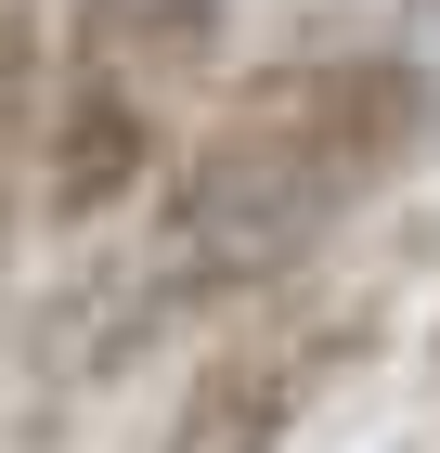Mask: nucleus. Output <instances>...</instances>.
I'll return each instance as SVG.
<instances>
[{
	"label": "nucleus",
	"instance_id": "nucleus-3",
	"mask_svg": "<svg viewBox=\"0 0 440 453\" xmlns=\"http://www.w3.org/2000/svg\"><path fill=\"white\" fill-rule=\"evenodd\" d=\"M143 156H156L143 91H130L117 65H78L66 104H52V130H39V208H52V220H104V208L143 181Z\"/></svg>",
	"mask_w": 440,
	"mask_h": 453
},
{
	"label": "nucleus",
	"instance_id": "nucleus-2",
	"mask_svg": "<svg viewBox=\"0 0 440 453\" xmlns=\"http://www.w3.org/2000/svg\"><path fill=\"white\" fill-rule=\"evenodd\" d=\"M363 349V311H298V324H259L181 388V415L156 453H285V427L337 388V363Z\"/></svg>",
	"mask_w": 440,
	"mask_h": 453
},
{
	"label": "nucleus",
	"instance_id": "nucleus-5",
	"mask_svg": "<svg viewBox=\"0 0 440 453\" xmlns=\"http://www.w3.org/2000/svg\"><path fill=\"white\" fill-rule=\"evenodd\" d=\"M104 27H169V13H207V0H91Z\"/></svg>",
	"mask_w": 440,
	"mask_h": 453
},
{
	"label": "nucleus",
	"instance_id": "nucleus-4",
	"mask_svg": "<svg viewBox=\"0 0 440 453\" xmlns=\"http://www.w3.org/2000/svg\"><path fill=\"white\" fill-rule=\"evenodd\" d=\"M27 117H39V27L13 13V0H0V169H13Z\"/></svg>",
	"mask_w": 440,
	"mask_h": 453
},
{
	"label": "nucleus",
	"instance_id": "nucleus-1",
	"mask_svg": "<svg viewBox=\"0 0 440 453\" xmlns=\"http://www.w3.org/2000/svg\"><path fill=\"white\" fill-rule=\"evenodd\" d=\"M440 156V78L402 52H324L207 117L169 195V285L220 298V285H272L311 246L363 220L375 195H402Z\"/></svg>",
	"mask_w": 440,
	"mask_h": 453
}]
</instances>
